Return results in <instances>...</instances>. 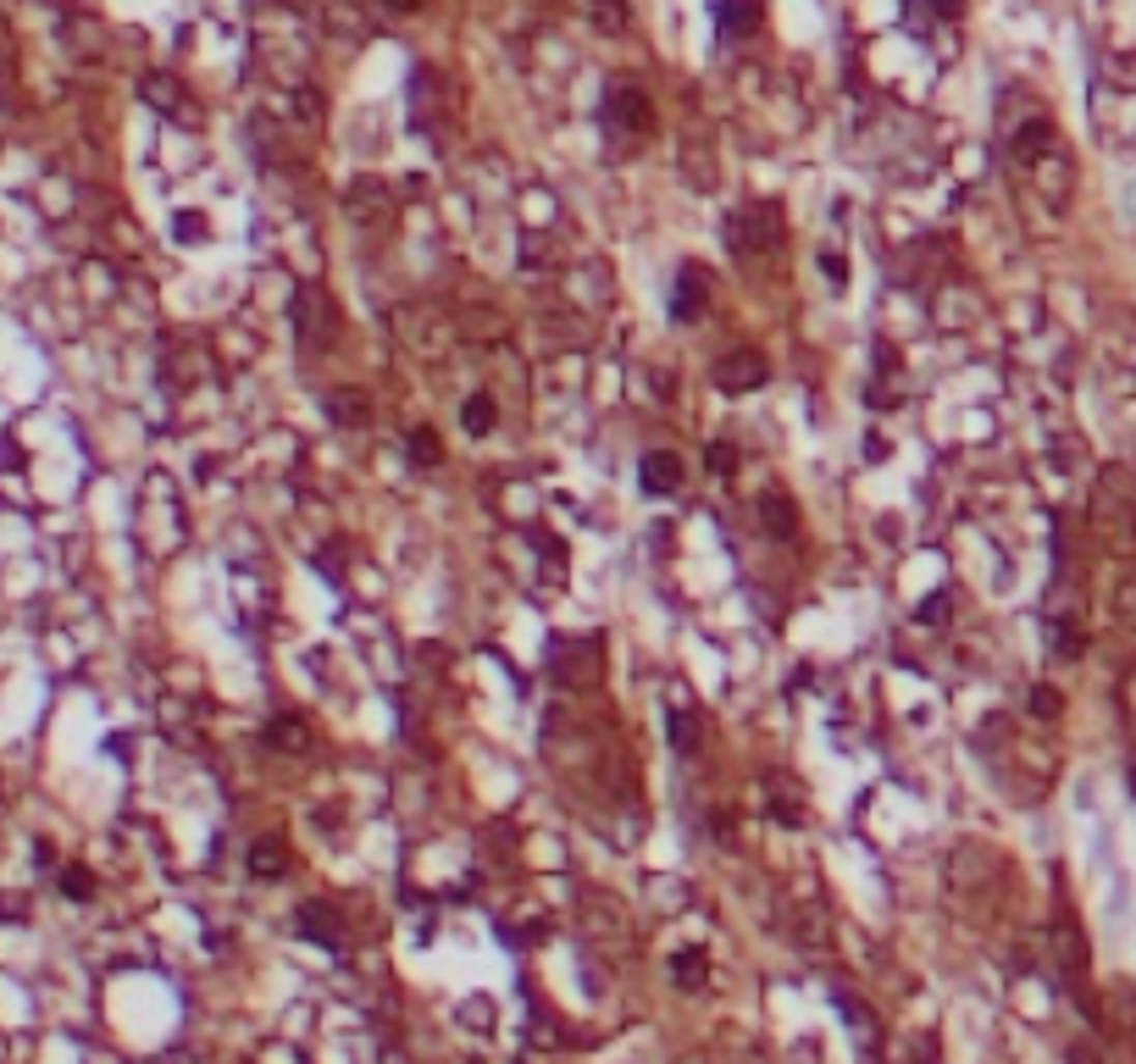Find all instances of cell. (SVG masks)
Segmentation results:
<instances>
[{
	"mask_svg": "<svg viewBox=\"0 0 1136 1064\" xmlns=\"http://www.w3.org/2000/svg\"><path fill=\"white\" fill-rule=\"evenodd\" d=\"M727 239H732V250H738V255H765V250H776V245H782L776 205H748V212H738V217H732V228H727Z\"/></svg>",
	"mask_w": 1136,
	"mask_h": 1064,
	"instance_id": "obj_1",
	"label": "cell"
},
{
	"mask_svg": "<svg viewBox=\"0 0 1136 1064\" xmlns=\"http://www.w3.org/2000/svg\"><path fill=\"white\" fill-rule=\"evenodd\" d=\"M765 377H771V366H765L760 349H732V355H721V366H715V389L721 394H755Z\"/></svg>",
	"mask_w": 1136,
	"mask_h": 1064,
	"instance_id": "obj_2",
	"label": "cell"
},
{
	"mask_svg": "<svg viewBox=\"0 0 1136 1064\" xmlns=\"http://www.w3.org/2000/svg\"><path fill=\"white\" fill-rule=\"evenodd\" d=\"M604 122L621 128V134H649V101L637 84H610L604 94Z\"/></svg>",
	"mask_w": 1136,
	"mask_h": 1064,
	"instance_id": "obj_3",
	"label": "cell"
},
{
	"mask_svg": "<svg viewBox=\"0 0 1136 1064\" xmlns=\"http://www.w3.org/2000/svg\"><path fill=\"white\" fill-rule=\"evenodd\" d=\"M704 311H710V283H704L699 267H682L677 288H671V316H677V321H699Z\"/></svg>",
	"mask_w": 1136,
	"mask_h": 1064,
	"instance_id": "obj_4",
	"label": "cell"
},
{
	"mask_svg": "<svg viewBox=\"0 0 1136 1064\" xmlns=\"http://www.w3.org/2000/svg\"><path fill=\"white\" fill-rule=\"evenodd\" d=\"M637 482H644V494H677L682 488V460L671 455V449H654V455H644V466H637Z\"/></svg>",
	"mask_w": 1136,
	"mask_h": 1064,
	"instance_id": "obj_5",
	"label": "cell"
},
{
	"mask_svg": "<svg viewBox=\"0 0 1136 1064\" xmlns=\"http://www.w3.org/2000/svg\"><path fill=\"white\" fill-rule=\"evenodd\" d=\"M760 0H715V23H721V39H743L760 28Z\"/></svg>",
	"mask_w": 1136,
	"mask_h": 1064,
	"instance_id": "obj_6",
	"label": "cell"
},
{
	"mask_svg": "<svg viewBox=\"0 0 1136 1064\" xmlns=\"http://www.w3.org/2000/svg\"><path fill=\"white\" fill-rule=\"evenodd\" d=\"M760 522H765V532H771V538H782V543L798 538V505H793L788 494H765V499H760Z\"/></svg>",
	"mask_w": 1136,
	"mask_h": 1064,
	"instance_id": "obj_7",
	"label": "cell"
},
{
	"mask_svg": "<svg viewBox=\"0 0 1136 1064\" xmlns=\"http://www.w3.org/2000/svg\"><path fill=\"white\" fill-rule=\"evenodd\" d=\"M349 217L366 222V228H377V222L389 217V189L372 184V177H361V184L349 189Z\"/></svg>",
	"mask_w": 1136,
	"mask_h": 1064,
	"instance_id": "obj_8",
	"label": "cell"
},
{
	"mask_svg": "<svg viewBox=\"0 0 1136 1064\" xmlns=\"http://www.w3.org/2000/svg\"><path fill=\"white\" fill-rule=\"evenodd\" d=\"M300 926H306V937L328 943V948L344 937V915L333 909V904H322V898H316V904H306V909H300Z\"/></svg>",
	"mask_w": 1136,
	"mask_h": 1064,
	"instance_id": "obj_9",
	"label": "cell"
},
{
	"mask_svg": "<svg viewBox=\"0 0 1136 1064\" xmlns=\"http://www.w3.org/2000/svg\"><path fill=\"white\" fill-rule=\"evenodd\" d=\"M665 737H671V749H677V754H699L704 727H699L693 709H665Z\"/></svg>",
	"mask_w": 1136,
	"mask_h": 1064,
	"instance_id": "obj_10",
	"label": "cell"
},
{
	"mask_svg": "<svg viewBox=\"0 0 1136 1064\" xmlns=\"http://www.w3.org/2000/svg\"><path fill=\"white\" fill-rule=\"evenodd\" d=\"M289 870V848H283V837H261V843L250 848V876H283Z\"/></svg>",
	"mask_w": 1136,
	"mask_h": 1064,
	"instance_id": "obj_11",
	"label": "cell"
},
{
	"mask_svg": "<svg viewBox=\"0 0 1136 1064\" xmlns=\"http://www.w3.org/2000/svg\"><path fill=\"white\" fill-rule=\"evenodd\" d=\"M328 416H333L339 427H361L366 416H372V405H366V394H361V389H339V394L328 399Z\"/></svg>",
	"mask_w": 1136,
	"mask_h": 1064,
	"instance_id": "obj_12",
	"label": "cell"
},
{
	"mask_svg": "<svg viewBox=\"0 0 1136 1064\" xmlns=\"http://www.w3.org/2000/svg\"><path fill=\"white\" fill-rule=\"evenodd\" d=\"M460 422H466L472 439H483V432H493V422H500V405H493L488 394H472L466 405H460Z\"/></svg>",
	"mask_w": 1136,
	"mask_h": 1064,
	"instance_id": "obj_13",
	"label": "cell"
},
{
	"mask_svg": "<svg viewBox=\"0 0 1136 1064\" xmlns=\"http://www.w3.org/2000/svg\"><path fill=\"white\" fill-rule=\"evenodd\" d=\"M410 466H422V472H433V466H444V444H438V432L433 427H416L410 432Z\"/></svg>",
	"mask_w": 1136,
	"mask_h": 1064,
	"instance_id": "obj_14",
	"label": "cell"
},
{
	"mask_svg": "<svg viewBox=\"0 0 1136 1064\" xmlns=\"http://www.w3.org/2000/svg\"><path fill=\"white\" fill-rule=\"evenodd\" d=\"M61 893H67L73 904H84V898H94V876L84 865H67V870H61Z\"/></svg>",
	"mask_w": 1136,
	"mask_h": 1064,
	"instance_id": "obj_15",
	"label": "cell"
},
{
	"mask_svg": "<svg viewBox=\"0 0 1136 1064\" xmlns=\"http://www.w3.org/2000/svg\"><path fill=\"white\" fill-rule=\"evenodd\" d=\"M1059 709H1064V693H1059V688H1048V682L1031 688V716H1036V721H1053Z\"/></svg>",
	"mask_w": 1136,
	"mask_h": 1064,
	"instance_id": "obj_16",
	"label": "cell"
},
{
	"mask_svg": "<svg viewBox=\"0 0 1136 1064\" xmlns=\"http://www.w3.org/2000/svg\"><path fill=\"white\" fill-rule=\"evenodd\" d=\"M704 971H710V959H704L699 948H687V954H677V981H682V987H699V981H704Z\"/></svg>",
	"mask_w": 1136,
	"mask_h": 1064,
	"instance_id": "obj_17",
	"label": "cell"
},
{
	"mask_svg": "<svg viewBox=\"0 0 1136 1064\" xmlns=\"http://www.w3.org/2000/svg\"><path fill=\"white\" fill-rule=\"evenodd\" d=\"M948 610H954V593H937V599L920 605V621H926V626H942V621H948Z\"/></svg>",
	"mask_w": 1136,
	"mask_h": 1064,
	"instance_id": "obj_18",
	"label": "cell"
},
{
	"mask_svg": "<svg viewBox=\"0 0 1136 1064\" xmlns=\"http://www.w3.org/2000/svg\"><path fill=\"white\" fill-rule=\"evenodd\" d=\"M599 23H604V28H610V34H616V28L627 23V0H599Z\"/></svg>",
	"mask_w": 1136,
	"mask_h": 1064,
	"instance_id": "obj_19",
	"label": "cell"
},
{
	"mask_svg": "<svg viewBox=\"0 0 1136 1064\" xmlns=\"http://www.w3.org/2000/svg\"><path fill=\"white\" fill-rule=\"evenodd\" d=\"M710 466H715V472H732V466H738V449H732V444H710Z\"/></svg>",
	"mask_w": 1136,
	"mask_h": 1064,
	"instance_id": "obj_20",
	"label": "cell"
},
{
	"mask_svg": "<svg viewBox=\"0 0 1136 1064\" xmlns=\"http://www.w3.org/2000/svg\"><path fill=\"white\" fill-rule=\"evenodd\" d=\"M272 737H278V744H294V749L306 744V732H300V727H289V721H283V727H272Z\"/></svg>",
	"mask_w": 1136,
	"mask_h": 1064,
	"instance_id": "obj_21",
	"label": "cell"
},
{
	"mask_svg": "<svg viewBox=\"0 0 1136 1064\" xmlns=\"http://www.w3.org/2000/svg\"><path fill=\"white\" fill-rule=\"evenodd\" d=\"M389 6H399V11H416V6H422V0H389Z\"/></svg>",
	"mask_w": 1136,
	"mask_h": 1064,
	"instance_id": "obj_22",
	"label": "cell"
},
{
	"mask_svg": "<svg viewBox=\"0 0 1136 1064\" xmlns=\"http://www.w3.org/2000/svg\"><path fill=\"white\" fill-rule=\"evenodd\" d=\"M1131 787H1136V765H1131Z\"/></svg>",
	"mask_w": 1136,
	"mask_h": 1064,
	"instance_id": "obj_23",
	"label": "cell"
}]
</instances>
